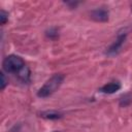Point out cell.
Here are the masks:
<instances>
[{
	"label": "cell",
	"mask_w": 132,
	"mask_h": 132,
	"mask_svg": "<svg viewBox=\"0 0 132 132\" xmlns=\"http://www.w3.org/2000/svg\"><path fill=\"white\" fill-rule=\"evenodd\" d=\"M126 36H127V33H122V34H119L116 41L108 47L107 50V54L108 55H116L120 52L122 45L124 44L125 42V39H126Z\"/></svg>",
	"instance_id": "obj_3"
},
{
	"label": "cell",
	"mask_w": 132,
	"mask_h": 132,
	"mask_svg": "<svg viewBox=\"0 0 132 132\" xmlns=\"http://www.w3.org/2000/svg\"><path fill=\"white\" fill-rule=\"evenodd\" d=\"M7 20H8V13L2 9L0 11V23H1V25H4L7 22Z\"/></svg>",
	"instance_id": "obj_8"
},
{
	"label": "cell",
	"mask_w": 132,
	"mask_h": 132,
	"mask_svg": "<svg viewBox=\"0 0 132 132\" xmlns=\"http://www.w3.org/2000/svg\"><path fill=\"white\" fill-rule=\"evenodd\" d=\"M108 10L105 9L104 7H99V8H96L94 10H92L91 12V18L96 21V22H107L108 21Z\"/></svg>",
	"instance_id": "obj_4"
},
{
	"label": "cell",
	"mask_w": 132,
	"mask_h": 132,
	"mask_svg": "<svg viewBox=\"0 0 132 132\" xmlns=\"http://www.w3.org/2000/svg\"><path fill=\"white\" fill-rule=\"evenodd\" d=\"M25 65L26 64H25L24 60L16 55L7 56L3 60V63H2L3 69L9 73H18L20 71V69L23 68Z\"/></svg>",
	"instance_id": "obj_2"
},
{
	"label": "cell",
	"mask_w": 132,
	"mask_h": 132,
	"mask_svg": "<svg viewBox=\"0 0 132 132\" xmlns=\"http://www.w3.org/2000/svg\"><path fill=\"white\" fill-rule=\"evenodd\" d=\"M120 89H121V84L120 82L111 81V82H108V84L104 85L103 87H101L99 91L104 93V94H113L117 91H119Z\"/></svg>",
	"instance_id": "obj_5"
},
{
	"label": "cell",
	"mask_w": 132,
	"mask_h": 132,
	"mask_svg": "<svg viewBox=\"0 0 132 132\" xmlns=\"http://www.w3.org/2000/svg\"><path fill=\"white\" fill-rule=\"evenodd\" d=\"M40 117L47 119V120H59L62 118V114L57 111H43L40 113Z\"/></svg>",
	"instance_id": "obj_7"
},
{
	"label": "cell",
	"mask_w": 132,
	"mask_h": 132,
	"mask_svg": "<svg viewBox=\"0 0 132 132\" xmlns=\"http://www.w3.org/2000/svg\"><path fill=\"white\" fill-rule=\"evenodd\" d=\"M6 85H7V80L5 78V75H4V73H1V82H0L1 90H4L5 87H6Z\"/></svg>",
	"instance_id": "obj_10"
},
{
	"label": "cell",
	"mask_w": 132,
	"mask_h": 132,
	"mask_svg": "<svg viewBox=\"0 0 132 132\" xmlns=\"http://www.w3.org/2000/svg\"><path fill=\"white\" fill-rule=\"evenodd\" d=\"M64 80V75L61 73L54 74L50 79L45 81V84L37 91V96L39 98H46L54 94L62 85Z\"/></svg>",
	"instance_id": "obj_1"
},
{
	"label": "cell",
	"mask_w": 132,
	"mask_h": 132,
	"mask_svg": "<svg viewBox=\"0 0 132 132\" xmlns=\"http://www.w3.org/2000/svg\"><path fill=\"white\" fill-rule=\"evenodd\" d=\"M46 36L52 38V39H54V38L58 37V31L56 29H50V31L46 32Z\"/></svg>",
	"instance_id": "obj_9"
},
{
	"label": "cell",
	"mask_w": 132,
	"mask_h": 132,
	"mask_svg": "<svg viewBox=\"0 0 132 132\" xmlns=\"http://www.w3.org/2000/svg\"><path fill=\"white\" fill-rule=\"evenodd\" d=\"M19 79L22 81V82H25V84H28L30 81V75H31V72H30V69L28 66H24L23 68L20 69V71L16 73Z\"/></svg>",
	"instance_id": "obj_6"
}]
</instances>
